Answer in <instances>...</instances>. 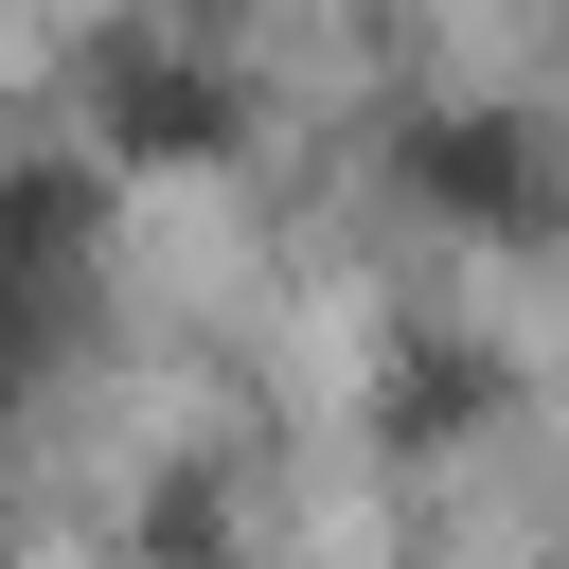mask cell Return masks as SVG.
Segmentation results:
<instances>
[{"label": "cell", "instance_id": "cell-1", "mask_svg": "<svg viewBox=\"0 0 569 569\" xmlns=\"http://www.w3.org/2000/svg\"><path fill=\"white\" fill-rule=\"evenodd\" d=\"M89 142H107V160H231V142H249V89H231L213 53H178V36L124 18V36L89 53Z\"/></svg>", "mask_w": 569, "mask_h": 569}, {"label": "cell", "instance_id": "cell-2", "mask_svg": "<svg viewBox=\"0 0 569 569\" xmlns=\"http://www.w3.org/2000/svg\"><path fill=\"white\" fill-rule=\"evenodd\" d=\"M89 284V160H0V391L71 338Z\"/></svg>", "mask_w": 569, "mask_h": 569}, {"label": "cell", "instance_id": "cell-3", "mask_svg": "<svg viewBox=\"0 0 569 569\" xmlns=\"http://www.w3.org/2000/svg\"><path fill=\"white\" fill-rule=\"evenodd\" d=\"M391 178H409L427 213H462V231H551V142L498 124V107H409Z\"/></svg>", "mask_w": 569, "mask_h": 569}]
</instances>
